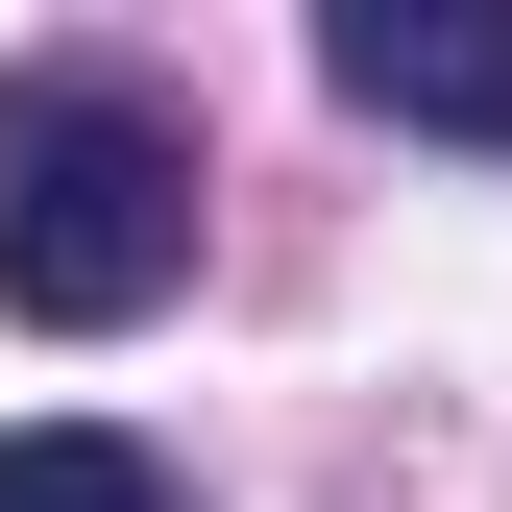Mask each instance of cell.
<instances>
[{
	"instance_id": "1",
	"label": "cell",
	"mask_w": 512,
	"mask_h": 512,
	"mask_svg": "<svg viewBox=\"0 0 512 512\" xmlns=\"http://www.w3.org/2000/svg\"><path fill=\"white\" fill-rule=\"evenodd\" d=\"M196 293V122L147 74H0V317L122 342Z\"/></svg>"
},
{
	"instance_id": "2",
	"label": "cell",
	"mask_w": 512,
	"mask_h": 512,
	"mask_svg": "<svg viewBox=\"0 0 512 512\" xmlns=\"http://www.w3.org/2000/svg\"><path fill=\"white\" fill-rule=\"evenodd\" d=\"M317 74L366 122H415V147H512V0H342Z\"/></svg>"
},
{
	"instance_id": "3",
	"label": "cell",
	"mask_w": 512,
	"mask_h": 512,
	"mask_svg": "<svg viewBox=\"0 0 512 512\" xmlns=\"http://www.w3.org/2000/svg\"><path fill=\"white\" fill-rule=\"evenodd\" d=\"M0 512H171V464L122 415H25V439H0Z\"/></svg>"
}]
</instances>
